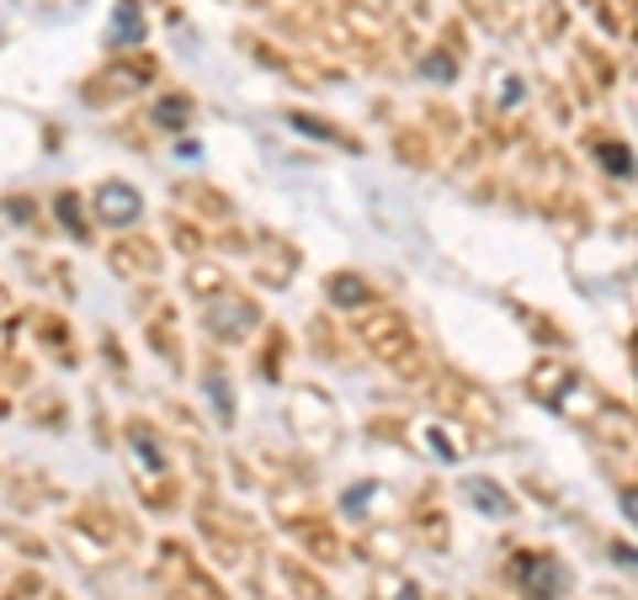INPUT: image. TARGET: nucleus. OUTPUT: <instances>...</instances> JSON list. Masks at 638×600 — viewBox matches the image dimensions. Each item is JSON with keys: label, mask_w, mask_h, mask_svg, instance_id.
I'll list each match as a JSON object with an SVG mask.
<instances>
[{"label": "nucleus", "mask_w": 638, "mask_h": 600, "mask_svg": "<svg viewBox=\"0 0 638 600\" xmlns=\"http://www.w3.org/2000/svg\"><path fill=\"white\" fill-rule=\"evenodd\" d=\"M527 393H532L538 404H548L553 415H564L570 425H596L612 404H617L607 389H596L570 361H538V367L527 372Z\"/></svg>", "instance_id": "f257e3e1"}, {"label": "nucleus", "mask_w": 638, "mask_h": 600, "mask_svg": "<svg viewBox=\"0 0 638 600\" xmlns=\"http://www.w3.org/2000/svg\"><path fill=\"white\" fill-rule=\"evenodd\" d=\"M357 340H363V351L372 361H383L389 372L399 378H421L425 372V346L415 325L399 314V308H383V303H372L357 314Z\"/></svg>", "instance_id": "f03ea898"}, {"label": "nucleus", "mask_w": 638, "mask_h": 600, "mask_svg": "<svg viewBox=\"0 0 638 600\" xmlns=\"http://www.w3.org/2000/svg\"><path fill=\"white\" fill-rule=\"evenodd\" d=\"M506 585H511L521 600H564L575 590V574H570V564H564L553 547H511Z\"/></svg>", "instance_id": "7ed1b4c3"}, {"label": "nucleus", "mask_w": 638, "mask_h": 600, "mask_svg": "<svg viewBox=\"0 0 638 600\" xmlns=\"http://www.w3.org/2000/svg\"><path fill=\"white\" fill-rule=\"evenodd\" d=\"M154 75H160V59L133 48V54H118L112 64H101L80 96H86L91 107H112V101H128V96H139L144 86H154Z\"/></svg>", "instance_id": "20e7f679"}, {"label": "nucleus", "mask_w": 638, "mask_h": 600, "mask_svg": "<svg viewBox=\"0 0 638 600\" xmlns=\"http://www.w3.org/2000/svg\"><path fill=\"white\" fill-rule=\"evenodd\" d=\"M203 330H208L218 346H235V340H245L250 330H261V303L229 282L224 293L203 298Z\"/></svg>", "instance_id": "39448f33"}, {"label": "nucleus", "mask_w": 638, "mask_h": 600, "mask_svg": "<svg viewBox=\"0 0 638 600\" xmlns=\"http://www.w3.org/2000/svg\"><path fill=\"white\" fill-rule=\"evenodd\" d=\"M160 579L176 590V600H229L224 585L186 553V542H160Z\"/></svg>", "instance_id": "423d86ee"}, {"label": "nucleus", "mask_w": 638, "mask_h": 600, "mask_svg": "<svg viewBox=\"0 0 638 600\" xmlns=\"http://www.w3.org/2000/svg\"><path fill=\"white\" fill-rule=\"evenodd\" d=\"M240 48L250 54V59H261L267 69H277V75H288L293 86H304V90H320V86H335L340 75H335L331 64H320V59H299V54H288V48H272L267 37H256V32H240Z\"/></svg>", "instance_id": "0eeeda50"}, {"label": "nucleus", "mask_w": 638, "mask_h": 600, "mask_svg": "<svg viewBox=\"0 0 638 600\" xmlns=\"http://www.w3.org/2000/svg\"><path fill=\"white\" fill-rule=\"evenodd\" d=\"M436 404L453 415V421H468V425H479V430H495L500 425V410H495V399H489L479 383H468L463 372H442L436 378Z\"/></svg>", "instance_id": "6e6552de"}, {"label": "nucleus", "mask_w": 638, "mask_h": 600, "mask_svg": "<svg viewBox=\"0 0 638 600\" xmlns=\"http://www.w3.org/2000/svg\"><path fill=\"white\" fill-rule=\"evenodd\" d=\"M107 266L128 276V282H154L160 266H165V255H160V244L150 234H122V240L107 244Z\"/></svg>", "instance_id": "1a4fd4ad"}, {"label": "nucleus", "mask_w": 638, "mask_h": 600, "mask_svg": "<svg viewBox=\"0 0 638 600\" xmlns=\"http://www.w3.org/2000/svg\"><path fill=\"white\" fill-rule=\"evenodd\" d=\"M91 212H96V223H107V229H133L144 218V197H139V186L112 176L91 192Z\"/></svg>", "instance_id": "9d476101"}, {"label": "nucleus", "mask_w": 638, "mask_h": 600, "mask_svg": "<svg viewBox=\"0 0 638 600\" xmlns=\"http://www.w3.org/2000/svg\"><path fill=\"white\" fill-rule=\"evenodd\" d=\"M139 314H144V335H150V346L160 357L171 361V367H186L182 357V330H176V303L150 293V298H139Z\"/></svg>", "instance_id": "9b49d317"}, {"label": "nucleus", "mask_w": 638, "mask_h": 600, "mask_svg": "<svg viewBox=\"0 0 638 600\" xmlns=\"http://www.w3.org/2000/svg\"><path fill=\"white\" fill-rule=\"evenodd\" d=\"M293 425L304 430L309 441H320V451H331L335 441H340V430H335V404L325 399L320 389H299L293 393Z\"/></svg>", "instance_id": "f8f14e48"}, {"label": "nucleus", "mask_w": 638, "mask_h": 600, "mask_svg": "<svg viewBox=\"0 0 638 600\" xmlns=\"http://www.w3.org/2000/svg\"><path fill=\"white\" fill-rule=\"evenodd\" d=\"M404 526H410L415 542L431 547V553H447V542H453V521H447V511L436 505V494H421L415 505H404Z\"/></svg>", "instance_id": "ddd939ff"}, {"label": "nucleus", "mask_w": 638, "mask_h": 600, "mask_svg": "<svg viewBox=\"0 0 638 600\" xmlns=\"http://www.w3.org/2000/svg\"><path fill=\"white\" fill-rule=\"evenodd\" d=\"M144 37H150L144 6H139V0H118V6H112V22H107V43H112L118 54H133Z\"/></svg>", "instance_id": "4468645a"}, {"label": "nucleus", "mask_w": 638, "mask_h": 600, "mask_svg": "<svg viewBox=\"0 0 638 600\" xmlns=\"http://www.w3.org/2000/svg\"><path fill=\"white\" fill-rule=\"evenodd\" d=\"M325 298H331L335 308L363 314V308H372V303H378V287L367 282L363 271H331V276H325Z\"/></svg>", "instance_id": "2eb2a0df"}, {"label": "nucleus", "mask_w": 638, "mask_h": 600, "mask_svg": "<svg viewBox=\"0 0 638 600\" xmlns=\"http://www.w3.org/2000/svg\"><path fill=\"white\" fill-rule=\"evenodd\" d=\"M176 203H186L192 212H203L213 223H229V218H235V203H229L218 186H208V181H176Z\"/></svg>", "instance_id": "dca6fc26"}, {"label": "nucleus", "mask_w": 638, "mask_h": 600, "mask_svg": "<svg viewBox=\"0 0 638 600\" xmlns=\"http://www.w3.org/2000/svg\"><path fill=\"white\" fill-rule=\"evenodd\" d=\"M463 500H468L479 515H495V521H511V515H517V500H511L495 479H463Z\"/></svg>", "instance_id": "f3484780"}, {"label": "nucleus", "mask_w": 638, "mask_h": 600, "mask_svg": "<svg viewBox=\"0 0 638 600\" xmlns=\"http://www.w3.org/2000/svg\"><path fill=\"white\" fill-rule=\"evenodd\" d=\"M192 118H197V107H192L186 90H165V96H154L150 101V128L182 133V128H192Z\"/></svg>", "instance_id": "a211bd4d"}, {"label": "nucleus", "mask_w": 638, "mask_h": 600, "mask_svg": "<svg viewBox=\"0 0 638 600\" xmlns=\"http://www.w3.org/2000/svg\"><path fill=\"white\" fill-rule=\"evenodd\" d=\"M54 223H60L69 240H91V218H86V203H80V192L75 186H64V192H54Z\"/></svg>", "instance_id": "6ab92c4d"}, {"label": "nucleus", "mask_w": 638, "mask_h": 600, "mask_svg": "<svg viewBox=\"0 0 638 600\" xmlns=\"http://www.w3.org/2000/svg\"><path fill=\"white\" fill-rule=\"evenodd\" d=\"M394 154L410 171H431V165H436V150H431L425 128H415V122H399L394 128Z\"/></svg>", "instance_id": "aec40b11"}, {"label": "nucleus", "mask_w": 638, "mask_h": 600, "mask_svg": "<svg viewBox=\"0 0 638 600\" xmlns=\"http://www.w3.org/2000/svg\"><path fill=\"white\" fill-rule=\"evenodd\" d=\"M128 441H133V451L150 462V473H171V457H165V441H160V430H154L144 415H133L128 421Z\"/></svg>", "instance_id": "412c9836"}, {"label": "nucleus", "mask_w": 638, "mask_h": 600, "mask_svg": "<svg viewBox=\"0 0 638 600\" xmlns=\"http://www.w3.org/2000/svg\"><path fill=\"white\" fill-rule=\"evenodd\" d=\"M288 122L299 128V133H309V139H325V144H340V150H363V139L357 133H346L340 122H331V118H314V112H288Z\"/></svg>", "instance_id": "4be33fe9"}, {"label": "nucleus", "mask_w": 638, "mask_h": 600, "mask_svg": "<svg viewBox=\"0 0 638 600\" xmlns=\"http://www.w3.org/2000/svg\"><path fill=\"white\" fill-rule=\"evenodd\" d=\"M277 574L288 579V590L299 600H331V585L309 569V564H299V558H277Z\"/></svg>", "instance_id": "5701e85b"}, {"label": "nucleus", "mask_w": 638, "mask_h": 600, "mask_svg": "<svg viewBox=\"0 0 638 600\" xmlns=\"http://www.w3.org/2000/svg\"><path fill=\"white\" fill-rule=\"evenodd\" d=\"M229 287V271L208 261V255H197V261H186V293L192 298H213V293H224Z\"/></svg>", "instance_id": "b1692460"}, {"label": "nucleus", "mask_w": 638, "mask_h": 600, "mask_svg": "<svg viewBox=\"0 0 638 600\" xmlns=\"http://www.w3.org/2000/svg\"><path fill=\"white\" fill-rule=\"evenodd\" d=\"M37 340H43V351L75 361V330H69V319H60L54 308H43V314H37Z\"/></svg>", "instance_id": "393cba45"}, {"label": "nucleus", "mask_w": 638, "mask_h": 600, "mask_svg": "<svg viewBox=\"0 0 638 600\" xmlns=\"http://www.w3.org/2000/svg\"><path fill=\"white\" fill-rule=\"evenodd\" d=\"M28 415L43 425V430H60V425L69 421V404H64L60 389H32L28 393Z\"/></svg>", "instance_id": "a878e982"}, {"label": "nucleus", "mask_w": 638, "mask_h": 600, "mask_svg": "<svg viewBox=\"0 0 638 600\" xmlns=\"http://www.w3.org/2000/svg\"><path fill=\"white\" fill-rule=\"evenodd\" d=\"M367 600H421V585H415V579H404L399 569H378V574H372Z\"/></svg>", "instance_id": "bb28decb"}, {"label": "nucleus", "mask_w": 638, "mask_h": 600, "mask_svg": "<svg viewBox=\"0 0 638 600\" xmlns=\"http://www.w3.org/2000/svg\"><path fill=\"white\" fill-rule=\"evenodd\" d=\"M575 59L585 64L591 75H596V86H602V90L617 86V59H607V54H602V48H596L591 37H575Z\"/></svg>", "instance_id": "cd10ccee"}, {"label": "nucleus", "mask_w": 638, "mask_h": 600, "mask_svg": "<svg viewBox=\"0 0 638 600\" xmlns=\"http://www.w3.org/2000/svg\"><path fill=\"white\" fill-rule=\"evenodd\" d=\"M591 11L602 17V28L617 37H634V0H591Z\"/></svg>", "instance_id": "c85d7f7f"}, {"label": "nucleus", "mask_w": 638, "mask_h": 600, "mask_svg": "<svg viewBox=\"0 0 638 600\" xmlns=\"http://www.w3.org/2000/svg\"><path fill=\"white\" fill-rule=\"evenodd\" d=\"M171 240H176V250H182L186 261L208 255V234H203L197 223H186V212H171Z\"/></svg>", "instance_id": "c756f323"}, {"label": "nucleus", "mask_w": 638, "mask_h": 600, "mask_svg": "<svg viewBox=\"0 0 638 600\" xmlns=\"http://www.w3.org/2000/svg\"><path fill=\"white\" fill-rule=\"evenodd\" d=\"M272 255L277 261H256V271H261V282H293V271H299V250L293 244H272Z\"/></svg>", "instance_id": "7c9ffc66"}, {"label": "nucleus", "mask_w": 638, "mask_h": 600, "mask_svg": "<svg viewBox=\"0 0 638 600\" xmlns=\"http://www.w3.org/2000/svg\"><path fill=\"white\" fill-rule=\"evenodd\" d=\"M596 160H602V165H607V176H617V181L634 176V150H628V144H612V139H602V144H596Z\"/></svg>", "instance_id": "2f4dec72"}, {"label": "nucleus", "mask_w": 638, "mask_h": 600, "mask_svg": "<svg viewBox=\"0 0 638 600\" xmlns=\"http://www.w3.org/2000/svg\"><path fill=\"white\" fill-rule=\"evenodd\" d=\"M309 335H314V351H320V357H331V361L346 357V346H340V335H335L331 319H320V314H314V325H309Z\"/></svg>", "instance_id": "473e14b6"}, {"label": "nucleus", "mask_w": 638, "mask_h": 600, "mask_svg": "<svg viewBox=\"0 0 638 600\" xmlns=\"http://www.w3.org/2000/svg\"><path fill=\"white\" fill-rule=\"evenodd\" d=\"M282 361H288V335L272 330V335H267V357H261V372H267V378H282Z\"/></svg>", "instance_id": "72a5a7b5"}, {"label": "nucleus", "mask_w": 638, "mask_h": 600, "mask_svg": "<svg viewBox=\"0 0 638 600\" xmlns=\"http://www.w3.org/2000/svg\"><path fill=\"white\" fill-rule=\"evenodd\" d=\"M543 37L548 43L564 37V0H543Z\"/></svg>", "instance_id": "f704fd0d"}, {"label": "nucleus", "mask_w": 638, "mask_h": 600, "mask_svg": "<svg viewBox=\"0 0 638 600\" xmlns=\"http://www.w3.org/2000/svg\"><path fill=\"white\" fill-rule=\"evenodd\" d=\"M208 393H213V404H218V415H224V421H235V399H229V378H218V372H208Z\"/></svg>", "instance_id": "c9c22d12"}, {"label": "nucleus", "mask_w": 638, "mask_h": 600, "mask_svg": "<svg viewBox=\"0 0 638 600\" xmlns=\"http://www.w3.org/2000/svg\"><path fill=\"white\" fill-rule=\"evenodd\" d=\"M32 596H43V579H37V574H17V579L6 585V600H32Z\"/></svg>", "instance_id": "e433bc0d"}, {"label": "nucleus", "mask_w": 638, "mask_h": 600, "mask_svg": "<svg viewBox=\"0 0 638 600\" xmlns=\"http://www.w3.org/2000/svg\"><path fill=\"white\" fill-rule=\"evenodd\" d=\"M521 319H527V330L548 335L543 346H564V330H559V325H553V319H543V314H527V308H521Z\"/></svg>", "instance_id": "4c0bfd02"}, {"label": "nucleus", "mask_w": 638, "mask_h": 600, "mask_svg": "<svg viewBox=\"0 0 638 600\" xmlns=\"http://www.w3.org/2000/svg\"><path fill=\"white\" fill-rule=\"evenodd\" d=\"M6 537L17 542V547H22L28 558H48V547H43V542H37V537H32V532H22V526H6Z\"/></svg>", "instance_id": "58836bf2"}, {"label": "nucleus", "mask_w": 638, "mask_h": 600, "mask_svg": "<svg viewBox=\"0 0 638 600\" xmlns=\"http://www.w3.org/2000/svg\"><path fill=\"white\" fill-rule=\"evenodd\" d=\"M6 212H11L17 223H32V218H37V203H32V197H6Z\"/></svg>", "instance_id": "ea45409f"}, {"label": "nucleus", "mask_w": 638, "mask_h": 600, "mask_svg": "<svg viewBox=\"0 0 638 600\" xmlns=\"http://www.w3.org/2000/svg\"><path fill=\"white\" fill-rule=\"evenodd\" d=\"M431 122H442V133H447V139H457V112H453V107L431 101Z\"/></svg>", "instance_id": "a19ab883"}, {"label": "nucleus", "mask_w": 638, "mask_h": 600, "mask_svg": "<svg viewBox=\"0 0 638 600\" xmlns=\"http://www.w3.org/2000/svg\"><path fill=\"white\" fill-rule=\"evenodd\" d=\"M442 48H453V59H463V22H447V28H442Z\"/></svg>", "instance_id": "79ce46f5"}, {"label": "nucleus", "mask_w": 638, "mask_h": 600, "mask_svg": "<svg viewBox=\"0 0 638 600\" xmlns=\"http://www.w3.org/2000/svg\"><path fill=\"white\" fill-rule=\"evenodd\" d=\"M6 319H11V287L0 282V325H6Z\"/></svg>", "instance_id": "37998d69"}, {"label": "nucleus", "mask_w": 638, "mask_h": 600, "mask_svg": "<svg viewBox=\"0 0 638 600\" xmlns=\"http://www.w3.org/2000/svg\"><path fill=\"white\" fill-rule=\"evenodd\" d=\"M0 415H11V393H6V383H0Z\"/></svg>", "instance_id": "c03bdc74"}, {"label": "nucleus", "mask_w": 638, "mask_h": 600, "mask_svg": "<svg viewBox=\"0 0 638 600\" xmlns=\"http://www.w3.org/2000/svg\"><path fill=\"white\" fill-rule=\"evenodd\" d=\"M250 6H272V0H250Z\"/></svg>", "instance_id": "a18cd8bd"}]
</instances>
